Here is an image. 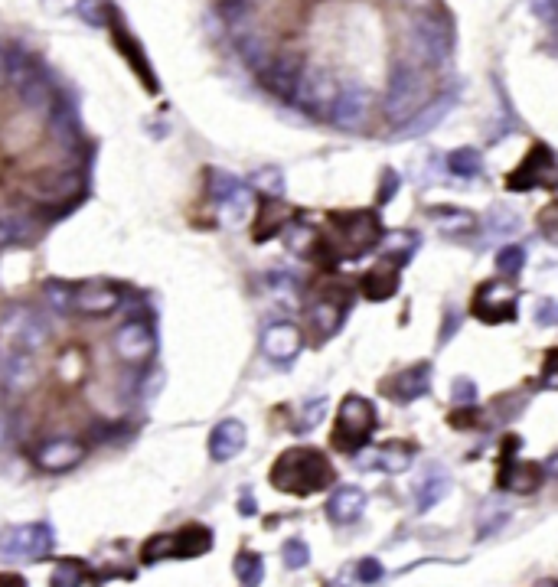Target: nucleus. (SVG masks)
Instances as JSON below:
<instances>
[{
  "label": "nucleus",
  "mask_w": 558,
  "mask_h": 587,
  "mask_svg": "<svg viewBox=\"0 0 558 587\" xmlns=\"http://www.w3.org/2000/svg\"><path fill=\"white\" fill-rule=\"evenodd\" d=\"M213 548V532L200 522H190V526H180L170 535H154L144 545V561L154 565L160 558H200Z\"/></svg>",
  "instance_id": "4"
},
{
  "label": "nucleus",
  "mask_w": 558,
  "mask_h": 587,
  "mask_svg": "<svg viewBox=\"0 0 558 587\" xmlns=\"http://www.w3.org/2000/svg\"><path fill=\"white\" fill-rule=\"evenodd\" d=\"M209 186H213V199L222 206V203H229V199L242 190V183L232 177V173L226 170H209Z\"/></svg>",
  "instance_id": "42"
},
{
  "label": "nucleus",
  "mask_w": 558,
  "mask_h": 587,
  "mask_svg": "<svg viewBox=\"0 0 558 587\" xmlns=\"http://www.w3.org/2000/svg\"><path fill=\"white\" fill-rule=\"evenodd\" d=\"M474 314L483 323H513L516 320V291L506 281H483L474 294Z\"/></svg>",
  "instance_id": "11"
},
{
  "label": "nucleus",
  "mask_w": 558,
  "mask_h": 587,
  "mask_svg": "<svg viewBox=\"0 0 558 587\" xmlns=\"http://www.w3.org/2000/svg\"><path fill=\"white\" fill-rule=\"evenodd\" d=\"M330 229L337 232V239L327 242L320 239V248H333V258H363L366 252L379 245V219L372 212H333Z\"/></svg>",
  "instance_id": "2"
},
{
  "label": "nucleus",
  "mask_w": 558,
  "mask_h": 587,
  "mask_svg": "<svg viewBox=\"0 0 558 587\" xmlns=\"http://www.w3.org/2000/svg\"><path fill=\"white\" fill-rule=\"evenodd\" d=\"M0 587H27V578H23V574H0Z\"/></svg>",
  "instance_id": "52"
},
{
  "label": "nucleus",
  "mask_w": 558,
  "mask_h": 587,
  "mask_svg": "<svg viewBox=\"0 0 558 587\" xmlns=\"http://www.w3.org/2000/svg\"><path fill=\"white\" fill-rule=\"evenodd\" d=\"M288 222V209H284L278 199H265L262 209H258V222H255V242H265L268 235H278Z\"/></svg>",
  "instance_id": "31"
},
{
  "label": "nucleus",
  "mask_w": 558,
  "mask_h": 587,
  "mask_svg": "<svg viewBox=\"0 0 558 587\" xmlns=\"http://www.w3.org/2000/svg\"><path fill=\"white\" fill-rule=\"evenodd\" d=\"M245 441H248V431L239 418L219 421L213 434H209V457L219 460V464H226V460L239 457L245 451Z\"/></svg>",
  "instance_id": "20"
},
{
  "label": "nucleus",
  "mask_w": 558,
  "mask_h": 587,
  "mask_svg": "<svg viewBox=\"0 0 558 587\" xmlns=\"http://www.w3.org/2000/svg\"><path fill=\"white\" fill-rule=\"evenodd\" d=\"M487 229H490V235L506 239V235H516L519 229H523V219H519L513 209H493L487 216Z\"/></svg>",
  "instance_id": "39"
},
{
  "label": "nucleus",
  "mask_w": 558,
  "mask_h": 587,
  "mask_svg": "<svg viewBox=\"0 0 558 587\" xmlns=\"http://www.w3.org/2000/svg\"><path fill=\"white\" fill-rule=\"evenodd\" d=\"M392 193H395V173L389 170V173H386V190H382V203H389Z\"/></svg>",
  "instance_id": "54"
},
{
  "label": "nucleus",
  "mask_w": 558,
  "mask_h": 587,
  "mask_svg": "<svg viewBox=\"0 0 558 587\" xmlns=\"http://www.w3.org/2000/svg\"><path fill=\"white\" fill-rule=\"evenodd\" d=\"M539 323H542V327H552V323H555V304L552 301L539 304Z\"/></svg>",
  "instance_id": "51"
},
{
  "label": "nucleus",
  "mask_w": 558,
  "mask_h": 587,
  "mask_svg": "<svg viewBox=\"0 0 558 587\" xmlns=\"http://www.w3.org/2000/svg\"><path fill=\"white\" fill-rule=\"evenodd\" d=\"M496 268L503 274H519L526 268V252L519 245H503L500 255H496Z\"/></svg>",
  "instance_id": "46"
},
{
  "label": "nucleus",
  "mask_w": 558,
  "mask_h": 587,
  "mask_svg": "<svg viewBox=\"0 0 558 587\" xmlns=\"http://www.w3.org/2000/svg\"><path fill=\"white\" fill-rule=\"evenodd\" d=\"M154 349H157V340H154L151 323L128 320V323H121V327H118V333H115V353L124 362H131V366H144V362L154 356Z\"/></svg>",
  "instance_id": "14"
},
{
  "label": "nucleus",
  "mask_w": 558,
  "mask_h": 587,
  "mask_svg": "<svg viewBox=\"0 0 558 587\" xmlns=\"http://www.w3.org/2000/svg\"><path fill=\"white\" fill-rule=\"evenodd\" d=\"M4 82H7V53L0 49V85H4Z\"/></svg>",
  "instance_id": "55"
},
{
  "label": "nucleus",
  "mask_w": 558,
  "mask_h": 587,
  "mask_svg": "<svg viewBox=\"0 0 558 587\" xmlns=\"http://www.w3.org/2000/svg\"><path fill=\"white\" fill-rule=\"evenodd\" d=\"M542 477H545V473H542L539 464H529V460L510 457V460H506L503 473H500V486H503V490H510V493H532V490H539Z\"/></svg>",
  "instance_id": "26"
},
{
  "label": "nucleus",
  "mask_w": 558,
  "mask_h": 587,
  "mask_svg": "<svg viewBox=\"0 0 558 587\" xmlns=\"http://www.w3.org/2000/svg\"><path fill=\"white\" fill-rule=\"evenodd\" d=\"M85 457V444L82 441H72V437H56V441H46L40 451H36V467L46 470V473H62V470H72L79 467Z\"/></svg>",
  "instance_id": "17"
},
{
  "label": "nucleus",
  "mask_w": 558,
  "mask_h": 587,
  "mask_svg": "<svg viewBox=\"0 0 558 587\" xmlns=\"http://www.w3.org/2000/svg\"><path fill=\"white\" fill-rule=\"evenodd\" d=\"M343 317H346V301H333L330 294H324L314 307H310V323H314L320 336L337 333L343 327Z\"/></svg>",
  "instance_id": "28"
},
{
  "label": "nucleus",
  "mask_w": 558,
  "mask_h": 587,
  "mask_svg": "<svg viewBox=\"0 0 558 587\" xmlns=\"http://www.w3.org/2000/svg\"><path fill=\"white\" fill-rule=\"evenodd\" d=\"M49 340V323L30 307H10L0 320V349L36 353Z\"/></svg>",
  "instance_id": "5"
},
{
  "label": "nucleus",
  "mask_w": 558,
  "mask_h": 587,
  "mask_svg": "<svg viewBox=\"0 0 558 587\" xmlns=\"http://www.w3.org/2000/svg\"><path fill=\"white\" fill-rule=\"evenodd\" d=\"M0 382L10 395L27 392L36 382V353H20V349H0Z\"/></svg>",
  "instance_id": "16"
},
{
  "label": "nucleus",
  "mask_w": 558,
  "mask_h": 587,
  "mask_svg": "<svg viewBox=\"0 0 558 587\" xmlns=\"http://www.w3.org/2000/svg\"><path fill=\"white\" fill-rule=\"evenodd\" d=\"M431 389V362H418V366L399 372L392 382H389V392L395 402H415Z\"/></svg>",
  "instance_id": "24"
},
{
  "label": "nucleus",
  "mask_w": 558,
  "mask_h": 587,
  "mask_svg": "<svg viewBox=\"0 0 558 587\" xmlns=\"http://www.w3.org/2000/svg\"><path fill=\"white\" fill-rule=\"evenodd\" d=\"M421 105H425V79H421V72L415 66H395L386 92V115L402 124Z\"/></svg>",
  "instance_id": "7"
},
{
  "label": "nucleus",
  "mask_w": 558,
  "mask_h": 587,
  "mask_svg": "<svg viewBox=\"0 0 558 587\" xmlns=\"http://www.w3.org/2000/svg\"><path fill=\"white\" fill-rule=\"evenodd\" d=\"M408 464H412V451L405 444H386L372 451V467L386 470V473H402Z\"/></svg>",
  "instance_id": "32"
},
{
  "label": "nucleus",
  "mask_w": 558,
  "mask_h": 587,
  "mask_svg": "<svg viewBox=\"0 0 558 587\" xmlns=\"http://www.w3.org/2000/svg\"><path fill=\"white\" fill-rule=\"evenodd\" d=\"M121 304V297L115 287H108L102 281H95V284H82L72 291V307L79 310V314H89V317H108V314H115Z\"/></svg>",
  "instance_id": "19"
},
{
  "label": "nucleus",
  "mask_w": 558,
  "mask_h": 587,
  "mask_svg": "<svg viewBox=\"0 0 558 587\" xmlns=\"http://www.w3.org/2000/svg\"><path fill=\"white\" fill-rule=\"evenodd\" d=\"M412 36H415V53H418L421 62H428V66H444V62L451 59L454 36H451V27L441 17L421 14L415 20Z\"/></svg>",
  "instance_id": "9"
},
{
  "label": "nucleus",
  "mask_w": 558,
  "mask_h": 587,
  "mask_svg": "<svg viewBox=\"0 0 558 587\" xmlns=\"http://www.w3.org/2000/svg\"><path fill=\"white\" fill-rule=\"evenodd\" d=\"M79 190V180L72 177V173H49V177H40L33 183V199H40V203H59V199H66Z\"/></svg>",
  "instance_id": "29"
},
{
  "label": "nucleus",
  "mask_w": 558,
  "mask_h": 587,
  "mask_svg": "<svg viewBox=\"0 0 558 587\" xmlns=\"http://www.w3.org/2000/svg\"><path fill=\"white\" fill-rule=\"evenodd\" d=\"M369 115V92L363 89V85H343V89L337 92V102H333L330 108V124L340 131H356L363 128V121Z\"/></svg>",
  "instance_id": "15"
},
{
  "label": "nucleus",
  "mask_w": 558,
  "mask_h": 587,
  "mask_svg": "<svg viewBox=\"0 0 558 587\" xmlns=\"http://www.w3.org/2000/svg\"><path fill=\"white\" fill-rule=\"evenodd\" d=\"M239 512H242V516H255V512H258L255 499H252V496H242V503H239Z\"/></svg>",
  "instance_id": "53"
},
{
  "label": "nucleus",
  "mask_w": 558,
  "mask_h": 587,
  "mask_svg": "<svg viewBox=\"0 0 558 587\" xmlns=\"http://www.w3.org/2000/svg\"><path fill=\"white\" fill-rule=\"evenodd\" d=\"M428 216H431L434 226H438L441 232H448V235H470V232L477 229V216H474V212H467V209L431 206Z\"/></svg>",
  "instance_id": "27"
},
{
  "label": "nucleus",
  "mask_w": 558,
  "mask_h": 587,
  "mask_svg": "<svg viewBox=\"0 0 558 587\" xmlns=\"http://www.w3.org/2000/svg\"><path fill=\"white\" fill-rule=\"evenodd\" d=\"M552 177H555V154H552V147L536 144L526 154L523 164H519V170L510 173V180H506V190L526 193V190H536V186H552Z\"/></svg>",
  "instance_id": "12"
},
{
  "label": "nucleus",
  "mask_w": 558,
  "mask_h": 587,
  "mask_svg": "<svg viewBox=\"0 0 558 587\" xmlns=\"http://www.w3.org/2000/svg\"><path fill=\"white\" fill-rule=\"evenodd\" d=\"M219 17L226 20V27L242 30L245 20L252 17V0H222V4H219Z\"/></svg>",
  "instance_id": "41"
},
{
  "label": "nucleus",
  "mask_w": 558,
  "mask_h": 587,
  "mask_svg": "<svg viewBox=\"0 0 558 587\" xmlns=\"http://www.w3.org/2000/svg\"><path fill=\"white\" fill-rule=\"evenodd\" d=\"M376 421H379V415H376V408L369 405V398H363V395L343 398V405L337 411V424H333V434H330V444L343 454H359L372 441Z\"/></svg>",
  "instance_id": "3"
},
{
  "label": "nucleus",
  "mask_w": 558,
  "mask_h": 587,
  "mask_svg": "<svg viewBox=\"0 0 558 587\" xmlns=\"http://www.w3.org/2000/svg\"><path fill=\"white\" fill-rule=\"evenodd\" d=\"M43 294H46V301H49V307L56 310V314H66V310H72V287H69V284H62V281H46Z\"/></svg>",
  "instance_id": "45"
},
{
  "label": "nucleus",
  "mask_w": 558,
  "mask_h": 587,
  "mask_svg": "<svg viewBox=\"0 0 558 587\" xmlns=\"http://www.w3.org/2000/svg\"><path fill=\"white\" fill-rule=\"evenodd\" d=\"M108 14H111V10H108L105 0H79V17L85 23H92V27H105Z\"/></svg>",
  "instance_id": "47"
},
{
  "label": "nucleus",
  "mask_w": 558,
  "mask_h": 587,
  "mask_svg": "<svg viewBox=\"0 0 558 587\" xmlns=\"http://www.w3.org/2000/svg\"><path fill=\"white\" fill-rule=\"evenodd\" d=\"M532 4V14L542 17V20H552V7H555V0H529Z\"/></svg>",
  "instance_id": "50"
},
{
  "label": "nucleus",
  "mask_w": 558,
  "mask_h": 587,
  "mask_svg": "<svg viewBox=\"0 0 558 587\" xmlns=\"http://www.w3.org/2000/svg\"><path fill=\"white\" fill-rule=\"evenodd\" d=\"M53 552V529L46 522H27L0 532V561H43Z\"/></svg>",
  "instance_id": "6"
},
{
  "label": "nucleus",
  "mask_w": 558,
  "mask_h": 587,
  "mask_svg": "<svg viewBox=\"0 0 558 587\" xmlns=\"http://www.w3.org/2000/svg\"><path fill=\"white\" fill-rule=\"evenodd\" d=\"M451 392H454V398L461 405H470L477 398V392H474V382H467V379H457L454 385H451Z\"/></svg>",
  "instance_id": "49"
},
{
  "label": "nucleus",
  "mask_w": 558,
  "mask_h": 587,
  "mask_svg": "<svg viewBox=\"0 0 558 587\" xmlns=\"http://www.w3.org/2000/svg\"><path fill=\"white\" fill-rule=\"evenodd\" d=\"M324 415H327V398H310V402L301 405V418H297L294 431H301V434L314 431L317 424L324 421Z\"/></svg>",
  "instance_id": "43"
},
{
  "label": "nucleus",
  "mask_w": 558,
  "mask_h": 587,
  "mask_svg": "<svg viewBox=\"0 0 558 587\" xmlns=\"http://www.w3.org/2000/svg\"><path fill=\"white\" fill-rule=\"evenodd\" d=\"M85 581H89V565L82 558H62L49 578V587H82Z\"/></svg>",
  "instance_id": "33"
},
{
  "label": "nucleus",
  "mask_w": 558,
  "mask_h": 587,
  "mask_svg": "<svg viewBox=\"0 0 558 587\" xmlns=\"http://www.w3.org/2000/svg\"><path fill=\"white\" fill-rule=\"evenodd\" d=\"M366 512V493L359 486H340L337 493L327 499V516L337 526H350Z\"/></svg>",
  "instance_id": "23"
},
{
  "label": "nucleus",
  "mask_w": 558,
  "mask_h": 587,
  "mask_svg": "<svg viewBox=\"0 0 558 587\" xmlns=\"http://www.w3.org/2000/svg\"><path fill=\"white\" fill-rule=\"evenodd\" d=\"M258 72H262V85H265L268 95L291 102L294 85H297V79H301V72H304V59L297 53H281V56H271Z\"/></svg>",
  "instance_id": "13"
},
{
  "label": "nucleus",
  "mask_w": 558,
  "mask_h": 587,
  "mask_svg": "<svg viewBox=\"0 0 558 587\" xmlns=\"http://www.w3.org/2000/svg\"><path fill=\"white\" fill-rule=\"evenodd\" d=\"M399 261H379L376 268H369L363 274V281H359V287H363V294L369 297V301H389V297L399 291Z\"/></svg>",
  "instance_id": "22"
},
{
  "label": "nucleus",
  "mask_w": 558,
  "mask_h": 587,
  "mask_svg": "<svg viewBox=\"0 0 558 587\" xmlns=\"http://www.w3.org/2000/svg\"><path fill=\"white\" fill-rule=\"evenodd\" d=\"M252 190H258L268 199H278L284 193V173L278 167H265L252 177Z\"/></svg>",
  "instance_id": "40"
},
{
  "label": "nucleus",
  "mask_w": 558,
  "mask_h": 587,
  "mask_svg": "<svg viewBox=\"0 0 558 587\" xmlns=\"http://www.w3.org/2000/svg\"><path fill=\"white\" fill-rule=\"evenodd\" d=\"M327 587H350V584H346V578H333Z\"/></svg>",
  "instance_id": "56"
},
{
  "label": "nucleus",
  "mask_w": 558,
  "mask_h": 587,
  "mask_svg": "<svg viewBox=\"0 0 558 587\" xmlns=\"http://www.w3.org/2000/svg\"><path fill=\"white\" fill-rule=\"evenodd\" d=\"M379 578H382V565H379L376 558H363L356 565V581L359 584H376Z\"/></svg>",
  "instance_id": "48"
},
{
  "label": "nucleus",
  "mask_w": 558,
  "mask_h": 587,
  "mask_svg": "<svg viewBox=\"0 0 558 587\" xmlns=\"http://www.w3.org/2000/svg\"><path fill=\"white\" fill-rule=\"evenodd\" d=\"M448 490H451L448 470H444L441 464L425 467V473H421L418 483H415V503H418V512H428L431 506H438Z\"/></svg>",
  "instance_id": "25"
},
{
  "label": "nucleus",
  "mask_w": 558,
  "mask_h": 587,
  "mask_svg": "<svg viewBox=\"0 0 558 587\" xmlns=\"http://www.w3.org/2000/svg\"><path fill=\"white\" fill-rule=\"evenodd\" d=\"M53 134H56L59 144L76 147L79 144V118H76V111H72V108H56V115H53Z\"/></svg>",
  "instance_id": "36"
},
{
  "label": "nucleus",
  "mask_w": 558,
  "mask_h": 587,
  "mask_svg": "<svg viewBox=\"0 0 558 587\" xmlns=\"http://www.w3.org/2000/svg\"><path fill=\"white\" fill-rule=\"evenodd\" d=\"M235 578H239L245 587H258L265 578V561L262 555L255 552H242L239 558H235Z\"/></svg>",
  "instance_id": "35"
},
{
  "label": "nucleus",
  "mask_w": 558,
  "mask_h": 587,
  "mask_svg": "<svg viewBox=\"0 0 558 587\" xmlns=\"http://www.w3.org/2000/svg\"><path fill=\"white\" fill-rule=\"evenodd\" d=\"M448 170L454 177H464V180H474L483 173V157L474 147H457V151L448 157Z\"/></svg>",
  "instance_id": "34"
},
{
  "label": "nucleus",
  "mask_w": 558,
  "mask_h": 587,
  "mask_svg": "<svg viewBox=\"0 0 558 587\" xmlns=\"http://www.w3.org/2000/svg\"><path fill=\"white\" fill-rule=\"evenodd\" d=\"M281 561H284V568H291V571H301L310 565V548L304 539H288L281 548Z\"/></svg>",
  "instance_id": "44"
},
{
  "label": "nucleus",
  "mask_w": 558,
  "mask_h": 587,
  "mask_svg": "<svg viewBox=\"0 0 558 587\" xmlns=\"http://www.w3.org/2000/svg\"><path fill=\"white\" fill-rule=\"evenodd\" d=\"M301 330L294 327V323L281 320V323H271L262 333V349L271 362H291L297 353H301Z\"/></svg>",
  "instance_id": "21"
},
{
  "label": "nucleus",
  "mask_w": 558,
  "mask_h": 587,
  "mask_svg": "<svg viewBox=\"0 0 558 587\" xmlns=\"http://www.w3.org/2000/svg\"><path fill=\"white\" fill-rule=\"evenodd\" d=\"M337 92H340V85H337V79H333L330 69L304 66L301 79H297V85H294L291 102L297 108L310 111V115H330L333 102H337Z\"/></svg>",
  "instance_id": "8"
},
{
  "label": "nucleus",
  "mask_w": 558,
  "mask_h": 587,
  "mask_svg": "<svg viewBox=\"0 0 558 587\" xmlns=\"http://www.w3.org/2000/svg\"><path fill=\"white\" fill-rule=\"evenodd\" d=\"M271 486L288 496H314L337 480L330 457L320 447H291L271 464Z\"/></svg>",
  "instance_id": "1"
},
{
  "label": "nucleus",
  "mask_w": 558,
  "mask_h": 587,
  "mask_svg": "<svg viewBox=\"0 0 558 587\" xmlns=\"http://www.w3.org/2000/svg\"><path fill=\"white\" fill-rule=\"evenodd\" d=\"M239 49H242V59H245L252 69H262L265 62L271 59L265 40H262L258 33H252V30H248V33H239Z\"/></svg>",
  "instance_id": "38"
},
{
  "label": "nucleus",
  "mask_w": 558,
  "mask_h": 587,
  "mask_svg": "<svg viewBox=\"0 0 558 587\" xmlns=\"http://www.w3.org/2000/svg\"><path fill=\"white\" fill-rule=\"evenodd\" d=\"M111 40H115L121 53L128 56V62L134 66V72H138V76L147 82V89H151V92H157V76L151 72V66H147V56H144V49H141L138 43H134V36H131L128 30H124V27H115V33H111Z\"/></svg>",
  "instance_id": "30"
},
{
  "label": "nucleus",
  "mask_w": 558,
  "mask_h": 587,
  "mask_svg": "<svg viewBox=\"0 0 558 587\" xmlns=\"http://www.w3.org/2000/svg\"><path fill=\"white\" fill-rule=\"evenodd\" d=\"M451 105H454V98H451V95L434 98V102L421 105L412 118H405V121L399 124V131H395V141H412V137H425L428 131H434L444 118H448Z\"/></svg>",
  "instance_id": "18"
},
{
  "label": "nucleus",
  "mask_w": 558,
  "mask_h": 587,
  "mask_svg": "<svg viewBox=\"0 0 558 587\" xmlns=\"http://www.w3.org/2000/svg\"><path fill=\"white\" fill-rule=\"evenodd\" d=\"M7 79L14 82L17 95L30 108H40V111L53 108V89H49V82L40 76V69H36L30 59L7 56Z\"/></svg>",
  "instance_id": "10"
},
{
  "label": "nucleus",
  "mask_w": 558,
  "mask_h": 587,
  "mask_svg": "<svg viewBox=\"0 0 558 587\" xmlns=\"http://www.w3.org/2000/svg\"><path fill=\"white\" fill-rule=\"evenodd\" d=\"M27 235V219L14 209H0V248L17 245Z\"/></svg>",
  "instance_id": "37"
}]
</instances>
